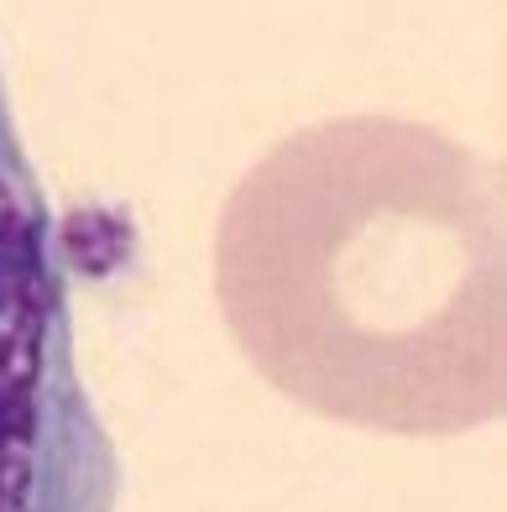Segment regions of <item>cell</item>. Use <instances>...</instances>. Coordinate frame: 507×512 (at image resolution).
Masks as SVG:
<instances>
[{"instance_id":"cell-1","label":"cell","mask_w":507,"mask_h":512,"mask_svg":"<svg viewBox=\"0 0 507 512\" xmlns=\"http://www.w3.org/2000/svg\"><path fill=\"white\" fill-rule=\"evenodd\" d=\"M215 298L283 398L377 434L502 413V189L455 136L335 115L283 136L215 225Z\"/></svg>"},{"instance_id":"cell-2","label":"cell","mask_w":507,"mask_h":512,"mask_svg":"<svg viewBox=\"0 0 507 512\" xmlns=\"http://www.w3.org/2000/svg\"><path fill=\"white\" fill-rule=\"evenodd\" d=\"M0 512H105V445L68 366L48 220L0 157Z\"/></svg>"}]
</instances>
